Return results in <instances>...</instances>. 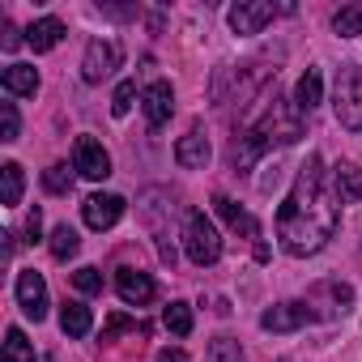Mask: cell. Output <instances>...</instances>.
<instances>
[{
	"instance_id": "obj_1",
	"label": "cell",
	"mask_w": 362,
	"mask_h": 362,
	"mask_svg": "<svg viewBox=\"0 0 362 362\" xmlns=\"http://www.w3.org/2000/svg\"><path fill=\"white\" fill-rule=\"evenodd\" d=\"M328 175L324 170V158L311 153L298 175H294V188L286 192L281 209H277V243L286 256L294 260H307L315 256L332 235H337V222H341V201L337 192L328 188Z\"/></svg>"
},
{
	"instance_id": "obj_2",
	"label": "cell",
	"mask_w": 362,
	"mask_h": 362,
	"mask_svg": "<svg viewBox=\"0 0 362 362\" xmlns=\"http://www.w3.org/2000/svg\"><path fill=\"white\" fill-rule=\"evenodd\" d=\"M303 136V111L286 107L277 94L260 103V115L247 119V128H239L235 136V166H252L256 153H264L269 145H294Z\"/></svg>"
},
{
	"instance_id": "obj_3",
	"label": "cell",
	"mask_w": 362,
	"mask_h": 362,
	"mask_svg": "<svg viewBox=\"0 0 362 362\" xmlns=\"http://www.w3.org/2000/svg\"><path fill=\"white\" fill-rule=\"evenodd\" d=\"M332 111L341 119V128L358 132L362 128V69L358 64H345L337 73V86H332Z\"/></svg>"
},
{
	"instance_id": "obj_4",
	"label": "cell",
	"mask_w": 362,
	"mask_h": 362,
	"mask_svg": "<svg viewBox=\"0 0 362 362\" xmlns=\"http://www.w3.org/2000/svg\"><path fill=\"white\" fill-rule=\"evenodd\" d=\"M184 247H188V260L205 269V264H218L222 235H218V226L205 214H188V222H184Z\"/></svg>"
},
{
	"instance_id": "obj_5",
	"label": "cell",
	"mask_w": 362,
	"mask_h": 362,
	"mask_svg": "<svg viewBox=\"0 0 362 362\" xmlns=\"http://www.w3.org/2000/svg\"><path fill=\"white\" fill-rule=\"evenodd\" d=\"M119 60H124V47H119L115 39H90L86 60H81V77H86L90 86H98L103 77H111V73L119 69Z\"/></svg>"
},
{
	"instance_id": "obj_6",
	"label": "cell",
	"mask_w": 362,
	"mask_h": 362,
	"mask_svg": "<svg viewBox=\"0 0 362 362\" xmlns=\"http://www.w3.org/2000/svg\"><path fill=\"white\" fill-rule=\"evenodd\" d=\"M273 18H277V9L269 5V0H239V5L226 13V22H230L235 35H260Z\"/></svg>"
},
{
	"instance_id": "obj_7",
	"label": "cell",
	"mask_w": 362,
	"mask_h": 362,
	"mask_svg": "<svg viewBox=\"0 0 362 362\" xmlns=\"http://www.w3.org/2000/svg\"><path fill=\"white\" fill-rule=\"evenodd\" d=\"M320 303H328V307H324V320H337V315H345V311L354 307V290H349L345 281H320V286L307 290V307H311V315L320 311Z\"/></svg>"
},
{
	"instance_id": "obj_8",
	"label": "cell",
	"mask_w": 362,
	"mask_h": 362,
	"mask_svg": "<svg viewBox=\"0 0 362 362\" xmlns=\"http://www.w3.org/2000/svg\"><path fill=\"white\" fill-rule=\"evenodd\" d=\"M315 315L307 307V298H294V303H277L260 315V328L264 332H294V328H307Z\"/></svg>"
},
{
	"instance_id": "obj_9",
	"label": "cell",
	"mask_w": 362,
	"mask_h": 362,
	"mask_svg": "<svg viewBox=\"0 0 362 362\" xmlns=\"http://www.w3.org/2000/svg\"><path fill=\"white\" fill-rule=\"evenodd\" d=\"M73 170L86 175V179H107V175H111V153L103 149V141L81 136V141L73 145Z\"/></svg>"
},
{
	"instance_id": "obj_10",
	"label": "cell",
	"mask_w": 362,
	"mask_h": 362,
	"mask_svg": "<svg viewBox=\"0 0 362 362\" xmlns=\"http://www.w3.org/2000/svg\"><path fill=\"white\" fill-rule=\"evenodd\" d=\"M81 214H86V226H90V230H111V226L124 218V197L98 192V197H90V201L81 205Z\"/></svg>"
},
{
	"instance_id": "obj_11",
	"label": "cell",
	"mask_w": 362,
	"mask_h": 362,
	"mask_svg": "<svg viewBox=\"0 0 362 362\" xmlns=\"http://www.w3.org/2000/svg\"><path fill=\"white\" fill-rule=\"evenodd\" d=\"M115 294H119L128 307H145V303H153L158 286H153V277L141 273V269H119V273H115Z\"/></svg>"
},
{
	"instance_id": "obj_12",
	"label": "cell",
	"mask_w": 362,
	"mask_h": 362,
	"mask_svg": "<svg viewBox=\"0 0 362 362\" xmlns=\"http://www.w3.org/2000/svg\"><path fill=\"white\" fill-rule=\"evenodd\" d=\"M18 303H22V311L30 320H43L47 315V281H43V273H35V269H22L18 273Z\"/></svg>"
},
{
	"instance_id": "obj_13",
	"label": "cell",
	"mask_w": 362,
	"mask_h": 362,
	"mask_svg": "<svg viewBox=\"0 0 362 362\" xmlns=\"http://www.w3.org/2000/svg\"><path fill=\"white\" fill-rule=\"evenodd\" d=\"M141 111H145L149 128H162V124L170 119V111H175V90H170V81H153V86H145V94H141Z\"/></svg>"
},
{
	"instance_id": "obj_14",
	"label": "cell",
	"mask_w": 362,
	"mask_h": 362,
	"mask_svg": "<svg viewBox=\"0 0 362 362\" xmlns=\"http://www.w3.org/2000/svg\"><path fill=\"white\" fill-rule=\"evenodd\" d=\"M209 136L201 132V128H192L188 136H179V145H175V162L179 166H188V170H205L209 166Z\"/></svg>"
},
{
	"instance_id": "obj_15",
	"label": "cell",
	"mask_w": 362,
	"mask_h": 362,
	"mask_svg": "<svg viewBox=\"0 0 362 362\" xmlns=\"http://www.w3.org/2000/svg\"><path fill=\"white\" fill-rule=\"evenodd\" d=\"M332 192H337L341 205H358V201H362V166L337 162V166H332Z\"/></svg>"
},
{
	"instance_id": "obj_16",
	"label": "cell",
	"mask_w": 362,
	"mask_h": 362,
	"mask_svg": "<svg viewBox=\"0 0 362 362\" xmlns=\"http://www.w3.org/2000/svg\"><path fill=\"white\" fill-rule=\"evenodd\" d=\"M0 86H5L9 98H30V94H39V69L35 64H9L0 73Z\"/></svg>"
},
{
	"instance_id": "obj_17",
	"label": "cell",
	"mask_w": 362,
	"mask_h": 362,
	"mask_svg": "<svg viewBox=\"0 0 362 362\" xmlns=\"http://www.w3.org/2000/svg\"><path fill=\"white\" fill-rule=\"evenodd\" d=\"M214 209L222 214V222H226L235 235H243V239H260V222H256L247 209H239L230 197H214Z\"/></svg>"
},
{
	"instance_id": "obj_18",
	"label": "cell",
	"mask_w": 362,
	"mask_h": 362,
	"mask_svg": "<svg viewBox=\"0 0 362 362\" xmlns=\"http://www.w3.org/2000/svg\"><path fill=\"white\" fill-rule=\"evenodd\" d=\"M60 39H64V22H60V18H39V22H30V30H26V43H30L35 52H52Z\"/></svg>"
},
{
	"instance_id": "obj_19",
	"label": "cell",
	"mask_w": 362,
	"mask_h": 362,
	"mask_svg": "<svg viewBox=\"0 0 362 362\" xmlns=\"http://www.w3.org/2000/svg\"><path fill=\"white\" fill-rule=\"evenodd\" d=\"M320 98H324V77H320V69H307L298 77V86H294V107L307 115V111L320 107Z\"/></svg>"
},
{
	"instance_id": "obj_20",
	"label": "cell",
	"mask_w": 362,
	"mask_h": 362,
	"mask_svg": "<svg viewBox=\"0 0 362 362\" xmlns=\"http://www.w3.org/2000/svg\"><path fill=\"white\" fill-rule=\"evenodd\" d=\"M60 328H64V337H86V332L94 328L90 307H86V303H64V307H60Z\"/></svg>"
},
{
	"instance_id": "obj_21",
	"label": "cell",
	"mask_w": 362,
	"mask_h": 362,
	"mask_svg": "<svg viewBox=\"0 0 362 362\" xmlns=\"http://www.w3.org/2000/svg\"><path fill=\"white\" fill-rule=\"evenodd\" d=\"M0 179H5V192H0V201H5V205H18V201H22V188H26L22 166H18V162H5V166H0Z\"/></svg>"
},
{
	"instance_id": "obj_22",
	"label": "cell",
	"mask_w": 362,
	"mask_h": 362,
	"mask_svg": "<svg viewBox=\"0 0 362 362\" xmlns=\"http://www.w3.org/2000/svg\"><path fill=\"white\" fill-rule=\"evenodd\" d=\"M5 362H35V345L26 341L22 328H9L5 332Z\"/></svg>"
},
{
	"instance_id": "obj_23",
	"label": "cell",
	"mask_w": 362,
	"mask_h": 362,
	"mask_svg": "<svg viewBox=\"0 0 362 362\" xmlns=\"http://www.w3.org/2000/svg\"><path fill=\"white\" fill-rule=\"evenodd\" d=\"M205 362H243V345L235 337H214L205 349Z\"/></svg>"
},
{
	"instance_id": "obj_24",
	"label": "cell",
	"mask_w": 362,
	"mask_h": 362,
	"mask_svg": "<svg viewBox=\"0 0 362 362\" xmlns=\"http://www.w3.org/2000/svg\"><path fill=\"white\" fill-rule=\"evenodd\" d=\"M162 324H166L175 337H188V332H192V307H188V303H170V307L162 311Z\"/></svg>"
},
{
	"instance_id": "obj_25",
	"label": "cell",
	"mask_w": 362,
	"mask_h": 362,
	"mask_svg": "<svg viewBox=\"0 0 362 362\" xmlns=\"http://www.w3.org/2000/svg\"><path fill=\"white\" fill-rule=\"evenodd\" d=\"M77 247H81V239H77L73 226H56V230H52V256H56V260H73Z\"/></svg>"
},
{
	"instance_id": "obj_26",
	"label": "cell",
	"mask_w": 362,
	"mask_h": 362,
	"mask_svg": "<svg viewBox=\"0 0 362 362\" xmlns=\"http://www.w3.org/2000/svg\"><path fill=\"white\" fill-rule=\"evenodd\" d=\"M332 30H337L341 39H358V35H362V9H358V5L341 9V13L332 18Z\"/></svg>"
},
{
	"instance_id": "obj_27",
	"label": "cell",
	"mask_w": 362,
	"mask_h": 362,
	"mask_svg": "<svg viewBox=\"0 0 362 362\" xmlns=\"http://www.w3.org/2000/svg\"><path fill=\"white\" fill-rule=\"evenodd\" d=\"M22 132V115H18V103H0V141H18Z\"/></svg>"
},
{
	"instance_id": "obj_28",
	"label": "cell",
	"mask_w": 362,
	"mask_h": 362,
	"mask_svg": "<svg viewBox=\"0 0 362 362\" xmlns=\"http://www.w3.org/2000/svg\"><path fill=\"white\" fill-rule=\"evenodd\" d=\"M43 188L56 192V197H69V192H73V175H69V166H47V170H43Z\"/></svg>"
},
{
	"instance_id": "obj_29",
	"label": "cell",
	"mask_w": 362,
	"mask_h": 362,
	"mask_svg": "<svg viewBox=\"0 0 362 362\" xmlns=\"http://www.w3.org/2000/svg\"><path fill=\"white\" fill-rule=\"evenodd\" d=\"M132 98H136V81H119L115 86V94H111V115H128L132 111Z\"/></svg>"
},
{
	"instance_id": "obj_30",
	"label": "cell",
	"mask_w": 362,
	"mask_h": 362,
	"mask_svg": "<svg viewBox=\"0 0 362 362\" xmlns=\"http://www.w3.org/2000/svg\"><path fill=\"white\" fill-rule=\"evenodd\" d=\"M73 286H77L81 294H98V290H103V273L86 264V269H77V273H73Z\"/></svg>"
},
{
	"instance_id": "obj_31",
	"label": "cell",
	"mask_w": 362,
	"mask_h": 362,
	"mask_svg": "<svg viewBox=\"0 0 362 362\" xmlns=\"http://www.w3.org/2000/svg\"><path fill=\"white\" fill-rule=\"evenodd\" d=\"M128 328H136V320H128V315H111L107 328H103V341H111L115 332H128Z\"/></svg>"
},
{
	"instance_id": "obj_32",
	"label": "cell",
	"mask_w": 362,
	"mask_h": 362,
	"mask_svg": "<svg viewBox=\"0 0 362 362\" xmlns=\"http://www.w3.org/2000/svg\"><path fill=\"white\" fill-rule=\"evenodd\" d=\"M43 239V214H26V243H39Z\"/></svg>"
},
{
	"instance_id": "obj_33",
	"label": "cell",
	"mask_w": 362,
	"mask_h": 362,
	"mask_svg": "<svg viewBox=\"0 0 362 362\" xmlns=\"http://www.w3.org/2000/svg\"><path fill=\"white\" fill-rule=\"evenodd\" d=\"M158 362H192L179 345H166V349H158Z\"/></svg>"
},
{
	"instance_id": "obj_34",
	"label": "cell",
	"mask_w": 362,
	"mask_h": 362,
	"mask_svg": "<svg viewBox=\"0 0 362 362\" xmlns=\"http://www.w3.org/2000/svg\"><path fill=\"white\" fill-rule=\"evenodd\" d=\"M13 47H22V35L9 26V30H5V52H13Z\"/></svg>"
}]
</instances>
